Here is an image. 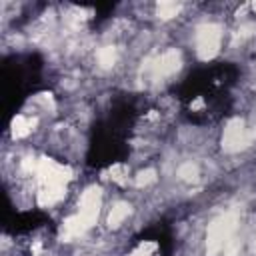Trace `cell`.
Here are the masks:
<instances>
[{"label":"cell","mask_w":256,"mask_h":256,"mask_svg":"<svg viewBox=\"0 0 256 256\" xmlns=\"http://www.w3.org/2000/svg\"><path fill=\"white\" fill-rule=\"evenodd\" d=\"M130 214H132V206H130L128 202H124V200H118V202H114V204L108 208V212H106V226H108L110 230H118V228L128 220Z\"/></svg>","instance_id":"5b68a950"},{"label":"cell","mask_w":256,"mask_h":256,"mask_svg":"<svg viewBox=\"0 0 256 256\" xmlns=\"http://www.w3.org/2000/svg\"><path fill=\"white\" fill-rule=\"evenodd\" d=\"M38 118L32 116V114H16L10 122V134L14 140H24L28 138L32 132H34V126H36Z\"/></svg>","instance_id":"277c9868"},{"label":"cell","mask_w":256,"mask_h":256,"mask_svg":"<svg viewBox=\"0 0 256 256\" xmlns=\"http://www.w3.org/2000/svg\"><path fill=\"white\" fill-rule=\"evenodd\" d=\"M222 46V26L214 22H204L196 28L194 50L200 60H212Z\"/></svg>","instance_id":"7a4b0ae2"},{"label":"cell","mask_w":256,"mask_h":256,"mask_svg":"<svg viewBox=\"0 0 256 256\" xmlns=\"http://www.w3.org/2000/svg\"><path fill=\"white\" fill-rule=\"evenodd\" d=\"M236 226H238V218L232 212L222 214L216 220H212L208 224V230H206V254L208 256H220L224 252L226 244L234 238Z\"/></svg>","instance_id":"6da1fadb"},{"label":"cell","mask_w":256,"mask_h":256,"mask_svg":"<svg viewBox=\"0 0 256 256\" xmlns=\"http://www.w3.org/2000/svg\"><path fill=\"white\" fill-rule=\"evenodd\" d=\"M254 140V132L246 126V122L242 118H232L226 122L224 132H222V148L228 154H236L240 150H244L246 146H250Z\"/></svg>","instance_id":"3957f363"},{"label":"cell","mask_w":256,"mask_h":256,"mask_svg":"<svg viewBox=\"0 0 256 256\" xmlns=\"http://www.w3.org/2000/svg\"><path fill=\"white\" fill-rule=\"evenodd\" d=\"M132 182H134L136 188H148V186H152V184L158 182V172L154 168H144V170H140L132 178Z\"/></svg>","instance_id":"30bf717a"},{"label":"cell","mask_w":256,"mask_h":256,"mask_svg":"<svg viewBox=\"0 0 256 256\" xmlns=\"http://www.w3.org/2000/svg\"><path fill=\"white\" fill-rule=\"evenodd\" d=\"M180 10H182V4H178V2H158L156 4V16L160 20H172L180 14Z\"/></svg>","instance_id":"ba28073f"},{"label":"cell","mask_w":256,"mask_h":256,"mask_svg":"<svg viewBox=\"0 0 256 256\" xmlns=\"http://www.w3.org/2000/svg\"><path fill=\"white\" fill-rule=\"evenodd\" d=\"M250 10H252V12H256V2H252V4H250Z\"/></svg>","instance_id":"8fae6325"},{"label":"cell","mask_w":256,"mask_h":256,"mask_svg":"<svg viewBox=\"0 0 256 256\" xmlns=\"http://www.w3.org/2000/svg\"><path fill=\"white\" fill-rule=\"evenodd\" d=\"M108 178L118 184V186H126L128 180H130V166L124 164V162H116L108 168Z\"/></svg>","instance_id":"52a82bcc"},{"label":"cell","mask_w":256,"mask_h":256,"mask_svg":"<svg viewBox=\"0 0 256 256\" xmlns=\"http://www.w3.org/2000/svg\"><path fill=\"white\" fill-rule=\"evenodd\" d=\"M176 176H178L182 182H196L198 176H200V168H198V164H194L192 160H188V162H184V164L178 166Z\"/></svg>","instance_id":"9c48e42d"},{"label":"cell","mask_w":256,"mask_h":256,"mask_svg":"<svg viewBox=\"0 0 256 256\" xmlns=\"http://www.w3.org/2000/svg\"><path fill=\"white\" fill-rule=\"evenodd\" d=\"M96 62H98L100 68H112V66L118 62V48L112 46V44L98 48V52H96Z\"/></svg>","instance_id":"8992f818"}]
</instances>
